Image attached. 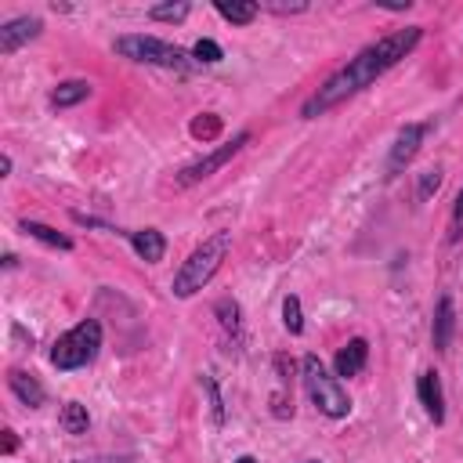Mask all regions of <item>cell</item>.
<instances>
[{
    "label": "cell",
    "instance_id": "1",
    "mask_svg": "<svg viewBox=\"0 0 463 463\" xmlns=\"http://www.w3.org/2000/svg\"><path fill=\"white\" fill-rule=\"evenodd\" d=\"M420 25H409V29H398V33H391V36H383V40H376V43H369L365 51H358L340 72H333L311 98H307V105H304V116H318V112H326V109H333V105H340L344 98H351L354 90H362V87H369L376 76H383L391 65H398L416 43H420Z\"/></svg>",
    "mask_w": 463,
    "mask_h": 463
},
{
    "label": "cell",
    "instance_id": "2",
    "mask_svg": "<svg viewBox=\"0 0 463 463\" xmlns=\"http://www.w3.org/2000/svg\"><path fill=\"white\" fill-rule=\"evenodd\" d=\"M228 250H232V232H213L210 239H203L188 253V260L181 264V271L174 275V297H192L195 289H203L217 275V268L224 264Z\"/></svg>",
    "mask_w": 463,
    "mask_h": 463
},
{
    "label": "cell",
    "instance_id": "3",
    "mask_svg": "<svg viewBox=\"0 0 463 463\" xmlns=\"http://www.w3.org/2000/svg\"><path fill=\"white\" fill-rule=\"evenodd\" d=\"M98 347H101V326H98L94 318H87V322L72 326L65 336L54 340L51 362H54L58 369H80V365H87V362L98 354Z\"/></svg>",
    "mask_w": 463,
    "mask_h": 463
},
{
    "label": "cell",
    "instance_id": "4",
    "mask_svg": "<svg viewBox=\"0 0 463 463\" xmlns=\"http://www.w3.org/2000/svg\"><path fill=\"white\" fill-rule=\"evenodd\" d=\"M304 383H307V394H311V402L318 405V412H326V416H333V420H340V416L351 412L347 391L322 369V362H318L315 354L304 358Z\"/></svg>",
    "mask_w": 463,
    "mask_h": 463
},
{
    "label": "cell",
    "instance_id": "5",
    "mask_svg": "<svg viewBox=\"0 0 463 463\" xmlns=\"http://www.w3.org/2000/svg\"><path fill=\"white\" fill-rule=\"evenodd\" d=\"M116 51L123 58H134V61H148V65H163V69H188V54L174 43H163L156 36H119L116 40Z\"/></svg>",
    "mask_w": 463,
    "mask_h": 463
},
{
    "label": "cell",
    "instance_id": "6",
    "mask_svg": "<svg viewBox=\"0 0 463 463\" xmlns=\"http://www.w3.org/2000/svg\"><path fill=\"white\" fill-rule=\"evenodd\" d=\"M246 141H250V134H239L232 145H221L217 152H210V156H203V159L188 163V166L177 174V184H181V188H188V184H195V181L210 177V174H213V170H221V166H224V163H228V159H232V156H235V152L246 145Z\"/></svg>",
    "mask_w": 463,
    "mask_h": 463
},
{
    "label": "cell",
    "instance_id": "7",
    "mask_svg": "<svg viewBox=\"0 0 463 463\" xmlns=\"http://www.w3.org/2000/svg\"><path fill=\"white\" fill-rule=\"evenodd\" d=\"M40 18H29V14H22V18H14V22H7L4 29H0V54H11V51H18L25 40H33V36H40Z\"/></svg>",
    "mask_w": 463,
    "mask_h": 463
},
{
    "label": "cell",
    "instance_id": "8",
    "mask_svg": "<svg viewBox=\"0 0 463 463\" xmlns=\"http://www.w3.org/2000/svg\"><path fill=\"white\" fill-rule=\"evenodd\" d=\"M423 134H427L423 123H409V127H402V134H398V141H394V148H391V170H402V166L416 156Z\"/></svg>",
    "mask_w": 463,
    "mask_h": 463
},
{
    "label": "cell",
    "instance_id": "9",
    "mask_svg": "<svg viewBox=\"0 0 463 463\" xmlns=\"http://www.w3.org/2000/svg\"><path fill=\"white\" fill-rule=\"evenodd\" d=\"M365 358H369V344L362 336L347 340L340 351H336V376H354L365 369Z\"/></svg>",
    "mask_w": 463,
    "mask_h": 463
},
{
    "label": "cell",
    "instance_id": "10",
    "mask_svg": "<svg viewBox=\"0 0 463 463\" xmlns=\"http://www.w3.org/2000/svg\"><path fill=\"white\" fill-rule=\"evenodd\" d=\"M130 246H134V250H137V257H141V260H148V264L163 260V253H166V239H163L156 228L130 232Z\"/></svg>",
    "mask_w": 463,
    "mask_h": 463
},
{
    "label": "cell",
    "instance_id": "11",
    "mask_svg": "<svg viewBox=\"0 0 463 463\" xmlns=\"http://www.w3.org/2000/svg\"><path fill=\"white\" fill-rule=\"evenodd\" d=\"M416 391H420V402H423L427 416H430L434 423H441V420H445V402H441V383H438V376H434V373H423L420 383H416Z\"/></svg>",
    "mask_w": 463,
    "mask_h": 463
},
{
    "label": "cell",
    "instance_id": "12",
    "mask_svg": "<svg viewBox=\"0 0 463 463\" xmlns=\"http://www.w3.org/2000/svg\"><path fill=\"white\" fill-rule=\"evenodd\" d=\"M7 383H11V391H14V394H18L25 405H33V409H36V405H43V387H40V383H36L29 373L11 369V373H7Z\"/></svg>",
    "mask_w": 463,
    "mask_h": 463
},
{
    "label": "cell",
    "instance_id": "13",
    "mask_svg": "<svg viewBox=\"0 0 463 463\" xmlns=\"http://www.w3.org/2000/svg\"><path fill=\"white\" fill-rule=\"evenodd\" d=\"M452 300L449 297H441L438 300V311H434V347L438 351H449V344H452Z\"/></svg>",
    "mask_w": 463,
    "mask_h": 463
},
{
    "label": "cell",
    "instance_id": "14",
    "mask_svg": "<svg viewBox=\"0 0 463 463\" xmlns=\"http://www.w3.org/2000/svg\"><path fill=\"white\" fill-rule=\"evenodd\" d=\"M83 98H90V83H87V80H65V83L54 87L51 105H54V109H69V105H76V101H83Z\"/></svg>",
    "mask_w": 463,
    "mask_h": 463
},
{
    "label": "cell",
    "instance_id": "15",
    "mask_svg": "<svg viewBox=\"0 0 463 463\" xmlns=\"http://www.w3.org/2000/svg\"><path fill=\"white\" fill-rule=\"evenodd\" d=\"M22 232H29L33 239H40V242H47V246H54V250H72V239H69V235L54 232V228H47V224H40V221H22Z\"/></svg>",
    "mask_w": 463,
    "mask_h": 463
},
{
    "label": "cell",
    "instance_id": "16",
    "mask_svg": "<svg viewBox=\"0 0 463 463\" xmlns=\"http://www.w3.org/2000/svg\"><path fill=\"white\" fill-rule=\"evenodd\" d=\"M217 11H221V18H228V22H235V25H246V22H253L257 18V4H228V0H217Z\"/></svg>",
    "mask_w": 463,
    "mask_h": 463
},
{
    "label": "cell",
    "instance_id": "17",
    "mask_svg": "<svg viewBox=\"0 0 463 463\" xmlns=\"http://www.w3.org/2000/svg\"><path fill=\"white\" fill-rule=\"evenodd\" d=\"M217 134H221V116H217V112H203V116L192 119V137H199V141H213Z\"/></svg>",
    "mask_w": 463,
    "mask_h": 463
},
{
    "label": "cell",
    "instance_id": "18",
    "mask_svg": "<svg viewBox=\"0 0 463 463\" xmlns=\"http://www.w3.org/2000/svg\"><path fill=\"white\" fill-rule=\"evenodd\" d=\"M61 427H65L69 434H83V430H87V409H83L80 402H69V405L61 409Z\"/></svg>",
    "mask_w": 463,
    "mask_h": 463
},
{
    "label": "cell",
    "instance_id": "19",
    "mask_svg": "<svg viewBox=\"0 0 463 463\" xmlns=\"http://www.w3.org/2000/svg\"><path fill=\"white\" fill-rule=\"evenodd\" d=\"M282 322H286V329H289V333H300V329H304L300 300H297V297H286V300H282Z\"/></svg>",
    "mask_w": 463,
    "mask_h": 463
},
{
    "label": "cell",
    "instance_id": "20",
    "mask_svg": "<svg viewBox=\"0 0 463 463\" xmlns=\"http://www.w3.org/2000/svg\"><path fill=\"white\" fill-rule=\"evenodd\" d=\"M148 14H152L156 22H181V18L188 14V4H156Z\"/></svg>",
    "mask_w": 463,
    "mask_h": 463
},
{
    "label": "cell",
    "instance_id": "21",
    "mask_svg": "<svg viewBox=\"0 0 463 463\" xmlns=\"http://www.w3.org/2000/svg\"><path fill=\"white\" fill-rule=\"evenodd\" d=\"M217 315H221V326H224L228 333L239 329V304H235V300H221V304H217Z\"/></svg>",
    "mask_w": 463,
    "mask_h": 463
},
{
    "label": "cell",
    "instance_id": "22",
    "mask_svg": "<svg viewBox=\"0 0 463 463\" xmlns=\"http://www.w3.org/2000/svg\"><path fill=\"white\" fill-rule=\"evenodd\" d=\"M192 54H195L199 61H221V47H217L213 40H195Z\"/></svg>",
    "mask_w": 463,
    "mask_h": 463
},
{
    "label": "cell",
    "instance_id": "23",
    "mask_svg": "<svg viewBox=\"0 0 463 463\" xmlns=\"http://www.w3.org/2000/svg\"><path fill=\"white\" fill-rule=\"evenodd\" d=\"M438 184H441V170L434 166V170H427V174L420 177V199H427V195H430Z\"/></svg>",
    "mask_w": 463,
    "mask_h": 463
},
{
    "label": "cell",
    "instance_id": "24",
    "mask_svg": "<svg viewBox=\"0 0 463 463\" xmlns=\"http://www.w3.org/2000/svg\"><path fill=\"white\" fill-rule=\"evenodd\" d=\"M257 7H268V11H275V14H297V11H304L307 4H282V0H264V4H257Z\"/></svg>",
    "mask_w": 463,
    "mask_h": 463
},
{
    "label": "cell",
    "instance_id": "25",
    "mask_svg": "<svg viewBox=\"0 0 463 463\" xmlns=\"http://www.w3.org/2000/svg\"><path fill=\"white\" fill-rule=\"evenodd\" d=\"M459 232H463V192L456 195V206H452V232H449V239H459Z\"/></svg>",
    "mask_w": 463,
    "mask_h": 463
},
{
    "label": "cell",
    "instance_id": "26",
    "mask_svg": "<svg viewBox=\"0 0 463 463\" xmlns=\"http://www.w3.org/2000/svg\"><path fill=\"white\" fill-rule=\"evenodd\" d=\"M18 449V438H14V430H4V456H11Z\"/></svg>",
    "mask_w": 463,
    "mask_h": 463
},
{
    "label": "cell",
    "instance_id": "27",
    "mask_svg": "<svg viewBox=\"0 0 463 463\" xmlns=\"http://www.w3.org/2000/svg\"><path fill=\"white\" fill-rule=\"evenodd\" d=\"M235 463H257V459H253V456H239Z\"/></svg>",
    "mask_w": 463,
    "mask_h": 463
},
{
    "label": "cell",
    "instance_id": "28",
    "mask_svg": "<svg viewBox=\"0 0 463 463\" xmlns=\"http://www.w3.org/2000/svg\"><path fill=\"white\" fill-rule=\"evenodd\" d=\"M307 463H315V459H307Z\"/></svg>",
    "mask_w": 463,
    "mask_h": 463
}]
</instances>
